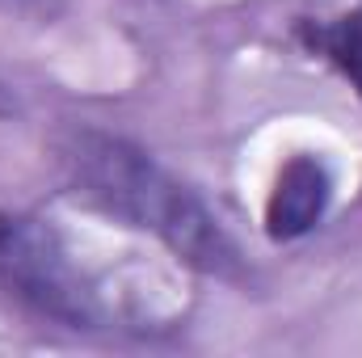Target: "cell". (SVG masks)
<instances>
[{
    "label": "cell",
    "mask_w": 362,
    "mask_h": 358,
    "mask_svg": "<svg viewBox=\"0 0 362 358\" xmlns=\"http://www.w3.org/2000/svg\"><path fill=\"white\" fill-rule=\"evenodd\" d=\"M59 161L85 198L135 228L156 232L181 262L206 274L236 270V245L215 215L135 144L101 131H72L59 144Z\"/></svg>",
    "instance_id": "cell-1"
},
{
    "label": "cell",
    "mask_w": 362,
    "mask_h": 358,
    "mask_svg": "<svg viewBox=\"0 0 362 358\" xmlns=\"http://www.w3.org/2000/svg\"><path fill=\"white\" fill-rule=\"evenodd\" d=\"M0 287L72 325H85L93 316V299L68 266L59 236L17 211H0Z\"/></svg>",
    "instance_id": "cell-2"
},
{
    "label": "cell",
    "mask_w": 362,
    "mask_h": 358,
    "mask_svg": "<svg viewBox=\"0 0 362 358\" xmlns=\"http://www.w3.org/2000/svg\"><path fill=\"white\" fill-rule=\"evenodd\" d=\"M329 207V173L320 161L312 156H295L286 161V169L278 173L266 207V228L274 241H295L303 236Z\"/></svg>",
    "instance_id": "cell-3"
},
{
    "label": "cell",
    "mask_w": 362,
    "mask_h": 358,
    "mask_svg": "<svg viewBox=\"0 0 362 358\" xmlns=\"http://www.w3.org/2000/svg\"><path fill=\"white\" fill-rule=\"evenodd\" d=\"M316 42L325 47V55L358 85L362 93V13H350L325 30H316Z\"/></svg>",
    "instance_id": "cell-4"
},
{
    "label": "cell",
    "mask_w": 362,
    "mask_h": 358,
    "mask_svg": "<svg viewBox=\"0 0 362 358\" xmlns=\"http://www.w3.org/2000/svg\"><path fill=\"white\" fill-rule=\"evenodd\" d=\"M8 110H13V101L4 97V89H0V114H8Z\"/></svg>",
    "instance_id": "cell-5"
}]
</instances>
